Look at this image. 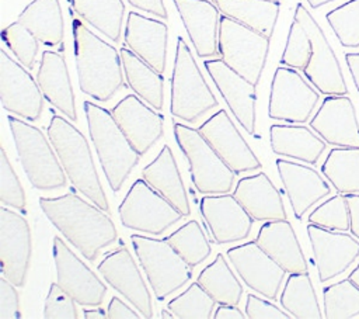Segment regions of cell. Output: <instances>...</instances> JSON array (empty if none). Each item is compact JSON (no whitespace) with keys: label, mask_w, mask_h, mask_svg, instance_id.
Masks as SVG:
<instances>
[{"label":"cell","mask_w":359,"mask_h":319,"mask_svg":"<svg viewBox=\"0 0 359 319\" xmlns=\"http://www.w3.org/2000/svg\"><path fill=\"white\" fill-rule=\"evenodd\" d=\"M39 207L67 242L90 261L116 240L118 232L109 215L74 193L41 197Z\"/></svg>","instance_id":"cell-1"},{"label":"cell","mask_w":359,"mask_h":319,"mask_svg":"<svg viewBox=\"0 0 359 319\" xmlns=\"http://www.w3.org/2000/svg\"><path fill=\"white\" fill-rule=\"evenodd\" d=\"M73 39L80 90L97 101H108L125 86L121 53L79 18H73Z\"/></svg>","instance_id":"cell-2"},{"label":"cell","mask_w":359,"mask_h":319,"mask_svg":"<svg viewBox=\"0 0 359 319\" xmlns=\"http://www.w3.org/2000/svg\"><path fill=\"white\" fill-rule=\"evenodd\" d=\"M48 138L72 185L98 208L109 214V204L100 181L90 145L67 118L52 115L46 128Z\"/></svg>","instance_id":"cell-3"},{"label":"cell","mask_w":359,"mask_h":319,"mask_svg":"<svg viewBox=\"0 0 359 319\" xmlns=\"http://www.w3.org/2000/svg\"><path fill=\"white\" fill-rule=\"evenodd\" d=\"M84 112L105 178L111 190L118 193L137 166L140 155L130 145L111 111L95 103L84 101Z\"/></svg>","instance_id":"cell-4"},{"label":"cell","mask_w":359,"mask_h":319,"mask_svg":"<svg viewBox=\"0 0 359 319\" xmlns=\"http://www.w3.org/2000/svg\"><path fill=\"white\" fill-rule=\"evenodd\" d=\"M7 119L29 184L41 191L63 188L67 183V176L45 134L20 118L8 115Z\"/></svg>","instance_id":"cell-5"},{"label":"cell","mask_w":359,"mask_h":319,"mask_svg":"<svg viewBox=\"0 0 359 319\" xmlns=\"http://www.w3.org/2000/svg\"><path fill=\"white\" fill-rule=\"evenodd\" d=\"M217 105L219 101L202 76L189 46L178 37L171 76V115L192 124Z\"/></svg>","instance_id":"cell-6"},{"label":"cell","mask_w":359,"mask_h":319,"mask_svg":"<svg viewBox=\"0 0 359 319\" xmlns=\"http://www.w3.org/2000/svg\"><path fill=\"white\" fill-rule=\"evenodd\" d=\"M175 141L189 163L194 187L201 194H227L234 187L236 173L217 155L199 129L175 122Z\"/></svg>","instance_id":"cell-7"},{"label":"cell","mask_w":359,"mask_h":319,"mask_svg":"<svg viewBox=\"0 0 359 319\" xmlns=\"http://www.w3.org/2000/svg\"><path fill=\"white\" fill-rule=\"evenodd\" d=\"M135 254L158 301L182 288L192 278V267L165 239L130 235Z\"/></svg>","instance_id":"cell-8"},{"label":"cell","mask_w":359,"mask_h":319,"mask_svg":"<svg viewBox=\"0 0 359 319\" xmlns=\"http://www.w3.org/2000/svg\"><path fill=\"white\" fill-rule=\"evenodd\" d=\"M271 38L226 15L220 17L217 49L222 59L252 84H258L266 63Z\"/></svg>","instance_id":"cell-9"},{"label":"cell","mask_w":359,"mask_h":319,"mask_svg":"<svg viewBox=\"0 0 359 319\" xmlns=\"http://www.w3.org/2000/svg\"><path fill=\"white\" fill-rule=\"evenodd\" d=\"M122 226L150 235H161L182 219V214L144 178H137L118 207Z\"/></svg>","instance_id":"cell-10"},{"label":"cell","mask_w":359,"mask_h":319,"mask_svg":"<svg viewBox=\"0 0 359 319\" xmlns=\"http://www.w3.org/2000/svg\"><path fill=\"white\" fill-rule=\"evenodd\" d=\"M294 18L307 31L313 46L310 62L303 70L304 76L321 94L346 96L348 86L341 65L318 22L302 3L296 6Z\"/></svg>","instance_id":"cell-11"},{"label":"cell","mask_w":359,"mask_h":319,"mask_svg":"<svg viewBox=\"0 0 359 319\" xmlns=\"http://www.w3.org/2000/svg\"><path fill=\"white\" fill-rule=\"evenodd\" d=\"M320 94L293 67L279 66L271 83L268 117L289 124H304L310 119Z\"/></svg>","instance_id":"cell-12"},{"label":"cell","mask_w":359,"mask_h":319,"mask_svg":"<svg viewBox=\"0 0 359 319\" xmlns=\"http://www.w3.org/2000/svg\"><path fill=\"white\" fill-rule=\"evenodd\" d=\"M53 260L56 282L66 294L81 306H101L107 294L105 284L60 236H53Z\"/></svg>","instance_id":"cell-13"},{"label":"cell","mask_w":359,"mask_h":319,"mask_svg":"<svg viewBox=\"0 0 359 319\" xmlns=\"http://www.w3.org/2000/svg\"><path fill=\"white\" fill-rule=\"evenodd\" d=\"M0 98L6 111L27 121L39 119L43 110L38 82L4 49L0 51Z\"/></svg>","instance_id":"cell-14"},{"label":"cell","mask_w":359,"mask_h":319,"mask_svg":"<svg viewBox=\"0 0 359 319\" xmlns=\"http://www.w3.org/2000/svg\"><path fill=\"white\" fill-rule=\"evenodd\" d=\"M32 254L28 221L6 207L0 208V261L1 275L17 288L25 285Z\"/></svg>","instance_id":"cell-15"},{"label":"cell","mask_w":359,"mask_h":319,"mask_svg":"<svg viewBox=\"0 0 359 319\" xmlns=\"http://www.w3.org/2000/svg\"><path fill=\"white\" fill-rule=\"evenodd\" d=\"M226 254L238 277L250 289L271 301L278 298L287 273L261 249L257 240L230 247Z\"/></svg>","instance_id":"cell-16"},{"label":"cell","mask_w":359,"mask_h":319,"mask_svg":"<svg viewBox=\"0 0 359 319\" xmlns=\"http://www.w3.org/2000/svg\"><path fill=\"white\" fill-rule=\"evenodd\" d=\"M98 271L104 280L126 301H129L144 319L153 318L150 291L135 263L133 256L123 243L104 256L98 264Z\"/></svg>","instance_id":"cell-17"},{"label":"cell","mask_w":359,"mask_h":319,"mask_svg":"<svg viewBox=\"0 0 359 319\" xmlns=\"http://www.w3.org/2000/svg\"><path fill=\"white\" fill-rule=\"evenodd\" d=\"M307 235L321 282L346 271L359 256V239L351 233L309 223Z\"/></svg>","instance_id":"cell-18"},{"label":"cell","mask_w":359,"mask_h":319,"mask_svg":"<svg viewBox=\"0 0 359 319\" xmlns=\"http://www.w3.org/2000/svg\"><path fill=\"white\" fill-rule=\"evenodd\" d=\"M198 129L236 174L261 169L259 159L238 132L226 110H219L210 115Z\"/></svg>","instance_id":"cell-19"},{"label":"cell","mask_w":359,"mask_h":319,"mask_svg":"<svg viewBox=\"0 0 359 319\" xmlns=\"http://www.w3.org/2000/svg\"><path fill=\"white\" fill-rule=\"evenodd\" d=\"M199 209L216 245L244 240L251 232L254 219L233 194H206Z\"/></svg>","instance_id":"cell-20"},{"label":"cell","mask_w":359,"mask_h":319,"mask_svg":"<svg viewBox=\"0 0 359 319\" xmlns=\"http://www.w3.org/2000/svg\"><path fill=\"white\" fill-rule=\"evenodd\" d=\"M203 65L237 122L250 135H255V84L233 70L223 59H209Z\"/></svg>","instance_id":"cell-21"},{"label":"cell","mask_w":359,"mask_h":319,"mask_svg":"<svg viewBox=\"0 0 359 319\" xmlns=\"http://www.w3.org/2000/svg\"><path fill=\"white\" fill-rule=\"evenodd\" d=\"M111 114L140 156L146 155L163 136V117L146 105L137 94L125 96Z\"/></svg>","instance_id":"cell-22"},{"label":"cell","mask_w":359,"mask_h":319,"mask_svg":"<svg viewBox=\"0 0 359 319\" xmlns=\"http://www.w3.org/2000/svg\"><path fill=\"white\" fill-rule=\"evenodd\" d=\"M309 125L332 146L359 148V122L348 96H327Z\"/></svg>","instance_id":"cell-23"},{"label":"cell","mask_w":359,"mask_h":319,"mask_svg":"<svg viewBox=\"0 0 359 319\" xmlns=\"http://www.w3.org/2000/svg\"><path fill=\"white\" fill-rule=\"evenodd\" d=\"M276 169L297 221L320 200L331 194L330 184L317 170L286 159H276Z\"/></svg>","instance_id":"cell-24"},{"label":"cell","mask_w":359,"mask_h":319,"mask_svg":"<svg viewBox=\"0 0 359 319\" xmlns=\"http://www.w3.org/2000/svg\"><path fill=\"white\" fill-rule=\"evenodd\" d=\"M123 39L125 45L142 60L158 73H164L168 42V27L165 22L129 11Z\"/></svg>","instance_id":"cell-25"},{"label":"cell","mask_w":359,"mask_h":319,"mask_svg":"<svg viewBox=\"0 0 359 319\" xmlns=\"http://www.w3.org/2000/svg\"><path fill=\"white\" fill-rule=\"evenodd\" d=\"M189 39L201 58L216 56L219 35V8L209 0H172Z\"/></svg>","instance_id":"cell-26"},{"label":"cell","mask_w":359,"mask_h":319,"mask_svg":"<svg viewBox=\"0 0 359 319\" xmlns=\"http://www.w3.org/2000/svg\"><path fill=\"white\" fill-rule=\"evenodd\" d=\"M255 240L287 274L309 271L299 239L287 219L265 221L259 228Z\"/></svg>","instance_id":"cell-27"},{"label":"cell","mask_w":359,"mask_h":319,"mask_svg":"<svg viewBox=\"0 0 359 319\" xmlns=\"http://www.w3.org/2000/svg\"><path fill=\"white\" fill-rule=\"evenodd\" d=\"M233 195L254 221L287 219L280 193L264 171L241 177Z\"/></svg>","instance_id":"cell-28"},{"label":"cell","mask_w":359,"mask_h":319,"mask_svg":"<svg viewBox=\"0 0 359 319\" xmlns=\"http://www.w3.org/2000/svg\"><path fill=\"white\" fill-rule=\"evenodd\" d=\"M36 82L49 104L59 110L67 119L77 121L74 93L62 53L53 51L42 52Z\"/></svg>","instance_id":"cell-29"},{"label":"cell","mask_w":359,"mask_h":319,"mask_svg":"<svg viewBox=\"0 0 359 319\" xmlns=\"http://www.w3.org/2000/svg\"><path fill=\"white\" fill-rule=\"evenodd\" d=\"M269 143L275 155L317 164L327 142L304 125L273 124L269 128Z\"/></svg>","instance_id":"cell-30"},{"label":"cell","mask_w":359,"mask_h":319,"mask_svg":"<svg viewBox=\"0 0 359 319\" xmlns=\"http://www.w3.org/2000/svg\"><path fill=\"white\" fill-rule=\"evenodd\" d=\"M142 177L184 216L191 215L189 200L174 153L168 145H164L156 159L142 170Z\"/></svg>","instance_id":"cell-31"},{"label":"cell","mask_w":359,"mask_h":319,"mask_svg":"<svg viewBox=\"0 0 359 319\" xmlns=\"http://www.w3.org/2000/svg\"><path fill=\"white\" fill-rule=\"evenodd\" d=\"M17 20L46 46L63 42L65 24L59 0H34L18 14Z\"/></svg>","instance_id":"cell-32"},{"label":"cell","mask_w":359,"mask_h":319,"mask_svg":"<svg viewBox=\"0 0 359 319\" xmlns=\"http://www.w3.org/2000/svg\"><path fill=\"white\" fill-rule=\"evenodd\" d=\"M119 53L129 87L154 110H161L164 104L163 74L142 60L128 46H122Z\"/></svg>","instance_id":"cell-33"},{"label":"cell","mask_w":359,"mask_h":319,"mask_svg":"<svg viewBox=\"0 0 359 319\" xmlns=\"http://www.w3.org/2000/svg\"><path fill=\"white\" fill-rule=\"evenodd\" d=\"M220 13L254 31L272 37L280 10V1L273 0H213Z\"/></svg>","instance_id":"cell-34"},{"label":"cell","mask_w":359,"mask_h":319,"mask_svg":"<svg viewBox=\"0 0 359 319\" xmlns=\"http://www.w3.org/2000/svg\"><path fill=\"white\" fill-rule=\"evenodd\" d=\"M70 3L80 18L112 42L119 41L125 14L122 0H70Z\"/></svg>","instance_id":"cell-35"},{"label":"cell","mask_w":359,"mask_h":319,"mask_svg":"<svg viewBox=\"0 0 359 319\" xmlns=\"http://www.w3.org/2000/svg\"><path fill=\"white\" fill-rule=\"evenodd\" d=\"M280 305L294 319L324 318L309 271L289 274L280 294Z\"/></svg>","instance_id":"cell-36"},{"label":"cell","mask_w":359,"mask_h":319,"mask_svg":"<svg viewBox=\"0 0 359 319\" xmlns=\"http://www.w3.org/2000/svg\"><path fill=\"white\" fill-rule=\"evenodd\" d=\"M321 173L339 194H359V148L335 146L327 155Z\"/></svg>","instance_id":"cell-37"},{"label":"cell","mask_w":359,"mask_h":319,"mask_svg":"<svg viewBox=\"0 0 359 319\" xmlns=\"http://www.w3.org/2000/svg\"><path fill=\"white\" fill-rule=\"evenodd\" d=\"M196 281L219 305H238L241 301L243 285L222 253L199 273Z\"/></svg>","instance_id":"cell-38"},{"label":"cell","mask_w":359,"mask_h":319,"mask_svg":"<svg viewBox=\"0 0 359 319\" xmlns=\"http://www.w3.org/2000/svg\"><path fill=\"white\" fill-rule=\"evenodd\" d=\"M165 240L192 268L205 261L212 252L205 232L195 219L180 226Z\"/></svg>","instance_id":"cell-39"},{"label":"cell","mask_w":359,"mask_h":319,"mask_svg":"<svg viewBox=\"0 0 359 319\" xmlns=\"http://www.w3.org/2000/svg\"><path fill=\"white\" fill-rule=\"evenodd\" d=\"M325 319H353L359 316V288L344 278L323 288Z\"/></svg>","instance_id":"cell-40"},{"label":"cell","mask_w":359,"mask_h":319,"mask_svg":"<svg viewBox=\"0 0 359 319\" xmlns=\"http://www.w3.org/2000/svg\"><path fill=\"white\" fill-rule=\"evenodd\" d=\"M216 301L198 282H192L184 292L168 301L167 308L175 319H210Z\"/></svg>","instance_id":"cell-41"},{"label":"cell","mask_w":359,"mask_h":319,"mask_svg":"<svg viewBox=\"0 0 359 319\" xmlns=\"http://www.w3.org/2000/svg\"><path fill=\"white\" fill-rule=\"evenodd\" d=\"M327 22L345 48H359V0H349L325 14Z\"/></svg>","instance_id":"cell-42"},{"label":"cell","mask_w":359,"mask_h":319,"mask_svg":"<svg viewBox=\"0 0 359 319\" xmlns=\"http://www.w3.org/2000/svg\"><path fill=\"white\" fill-rule=\"evenodd\" d=\"M309 222L330 230L348 232L351 229V216L345 195L338 193L337 195L325 200L311 211Z\"/></svg>","instance_id":"cell-43"},{"label":"cell","mask_w":359,"mask_h":319,"mask_svg":"<svg viewBox=\"0 0 359 319\" xmlns=\"http://www.w3.org/2000/svg\"><path fill=\"white\" fill-rule=\"evenodd\" d=\"M1 39L22 66L27 69L34 67L39 41L28 31V28L17 20L3 28Z\"/></svg>","instance_id":"cell-44"},{"label":"cell","mask_w":359,"mask_h":319,"mask_svg":"<svg viewBox=\"0 0 359 319\" xmlns=\"http://www.w3.org/2000/svg\"><path fill=\"white\" fill-rule=\"evenodd\" d=\"M313 46L311 39L304 30V27L296 18L290 24V30L287 34L286 46L283 55L280 58V65L293 67L297 70H304L311 58Z\"/></svg>","instance_id":"cell-45"},{"label":"cell","mask_w":359,"mask_h":319,"mask_svg":"<svg viewBox=\"0 0 359 319\" xmlns=\"http://www.w3.org/2000/svg\"><path fill=\"white\" fill-rule=\"evenodd\" d=\"M0 201L3 205L21 211L22 214L25 212L27 201L24 188L3 146L0 148Z\"/></svg>","instance_id":"cell-46"},{"label":"cell","mask_w":359,"mask_h":319,"mask_svg":"<svg viewBox=\"0 0 359 319\" xmlns=\"http://www.w3.org/2000/svg\"><path fill=\"white\" fill-rule=\"evenodd\" d=\"M76 301L66 294L57 282H52L43 305V318L46 319H77L79 312Z\"/></svg>","instance_id":"cell-47"},{"label":"cell","mask_w":359,"mask_h":319,"mask_svg":"<svg viewBox=\"0 0 359 319\" xmlns=\"http://www.w3.org/2000/svg\"><path fill=\"white\" fill-rule=\"evenodd\" d=\"M245 313L248 319H290L292 316L275 304L254 294H247Z\"/></svg>","instance_id":"cell-48"},{"label":"cell","mask_w":359,"mask_h":319,"mask_svg":"<svg viewBox=\"0 0 359 319\" xmlns=\"http://www.w3.org/2000/svg\"><path fill=\"white\" fill-rule=\"evenodd\" d=\"M17 287L6 277L0 278V319H20V297Z\"/></svg>","instance_id":"cell-49"},{"label":"cell","mask_w":359,"mask_h":319,"mask_svg":"<svg viewBox=\"0 0 359 319\" xmlns=\"http://www.w3.org/2000/svg\"><path fill=\"white\" fill-rule=\"evenodd\" d=\"M108 319H139L143 318L139 311L135 308H130L128 304H125L121 298L112 297L108 304Z\"/></svg>","instance_id":"cell-50"},{"label":"cell","mask_w":359,"mask_h":319,"mask_svg":"<svg viewBox=\"0 0 359 319\" xmlns=\"http://www.w3.org/2000/svg\"><path fill=\"white\" fill-rule=\"evenodd\" d=\"M128 1L132 7H135L140 11L150 13V14L156 15L157 18L165 20L168 17L167 8H165L163 0H128Z\"/></svg>","instance_id":"cell-51"},{"label":"cell","mask_w":359,"mask_h":319,"mask_svg":"<svg viewBox=\"0 0 359 319\" xmlns=\"http://www.w3.org/2000/svg\"><path fill=\"white\" fill-rule=\"evenodd\" d=\"M349 216H351V233L359 239V194H345Z\"/></svg>","instance_id":"cell-52"},{"label":"cell","mask_w":359,"mask_h":319,"mask_svg":"<svg viewBox=\"0 0 359 319\" xmlns=\"http://www.w3.org/2000/svg\"><path fill=\"white\" fill-rule=\"evenodd\" d=\"M215 319H245L247 313H243L238 305H219L213 313Z\"/></svg>","instance_id":"cell-53"},{"label":"cell","mask_w":359,"mask_h":319,"mask_svg":"<svg viewBox=\"0 0 359 319\" xmlns=\"http://www.w3.org/2000/svg\"><path fill=\"white\" fill-rule=\"evenodd\" d=\"M345 62L348 65L349 73L352 76V80L355 83V87L359 93V53L358 52H348L345 55Z\"/></svg>","instance_id":"cell-54"},{"label":"cell","mask_w":359,"mask_h":319,"mask_svg":"<svg viewBox=\"0 0 359 319\" xmlns=\"http://www.w3.org/2000/svg\"><path fill=\"white\" fill-rule=\"evenodd\" d=\"M83 316L86 319H105L108 318V313L102 311L100 306H90V309L83 311Z\"/></svg>","instance_id":"cell-55"},{"label":"cell","mask_w":359,"mask_h":319,"mask_svg":"<svg viewBox=\"0 0 359 319\" xmlns=\"http://www.w3.org/2000/svg\"><path fill=\"white\" fill-rule=\"evenodd\" d=\"M349 280L359 288V263H358V266L353 268V271L349 274Z\"/></svg>","instance_id":"cell-56"},{"label":"cell","mask_w":359,"mask_h":319,"mask_svg":"<svg viewBox=\"0 0 359 319\" xmlns=\"http://www.w3.org/2000/svg\"><path fill=\"white\" fill-rule=\"evenodd\" d=\"M331 1H335V0H307L309 6H310L311 8H318V7H321V6H324V4H328V3H331Z\"/></svg>","instance_id":"cell-57"},{"label":"cell","mask_w":359,"mask_h":319,"mask_svg":"<svg viewBox=\"0 0 359 319\" xmlns=\"http://www.w3.org/2000/svg\"><path fill=\"white\" fill-rule=\"evenodd\" d=\"M160 318L163 319H174V313L167 308V309H161V313H160Z\"/></svg>","instance_id":"cell-58"},{"label":"cell","mask_w":359,"mask_h":319,"mask_svg":"<svg viewBox=\"0 0 359 319\" xmlns=\"http://www.w3.org/2000/svg\"><path fill=\"white\" fill-rule=\"evenodd\" d=\"M273 1H280V0H273Z\"/></svg>","instance_id":"cell-59"}]
</instances>
